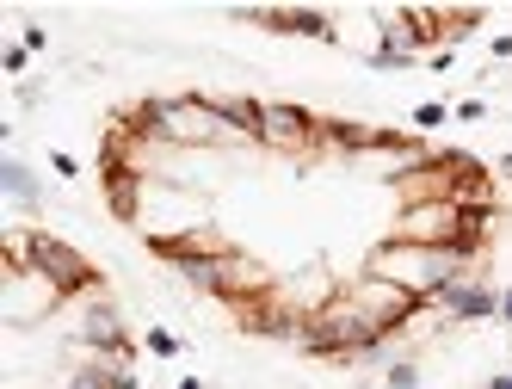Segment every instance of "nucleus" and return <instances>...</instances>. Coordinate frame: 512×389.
Here are the masks:
<instances>
[{
    "instance_id": "f3484780",
    "label": "nucleus",
    "mask_w": 512,
    "mask_h": 389,
    "mask_svg": "<svg viewBox=\"0 0 512 389\" xmlns=\"http://www.w3.org/2000/svg\"><path fill=\"white\" fill-rule=\"evenodd\" d=\"M506 340H512V334H506Z\"/></svg>"
},
{
    "instance_id": "f257e3e1",
    "label": "nucleus",
    "mask_w": 512,
    "mask_h": 389,
    "mask_svg": "<svg viewBox=\"0 0 512 389\" xmlns=\"http://www.w3.org/2000/svg\"><path fill=\"white\" fill-rule=\"evenodd\" d=\"M13 272H38L62 303L93 297V260L81 247H68L62 235H38V229H13Z\"/></svg>"
},
{
    "instance_id": "dca6fc26",
    "label": "nucleus",
    "mask_w": 512,
    "mask_h": 389,
    "mask_svg": "<svg viewBox=\"0 0 512 389\" xmlns=\"http://www.w3.org/2000/svg\"><path fill=\"white\" fill-rule=\"evenodd\" d=\"M500 173H506V180H512V155H506V161H500Z\"/></svg>"
},
{
    "instance_id": "423d86ee",
    "label": "nucleus",
    "mask_w": 512,
    "mask_h": 389,
    "mask_svg": "<svg viewBox=\"0 0 512 389\" xmlns=\"http://www.w3.org/2000/svg\"><path fill=\"white\" fill-rule=\"evenodd\" d=\"M426 303H432L438 315H451V322H488V315L500 322V291H494V285H482L475 272H457L451 285H438Z\"/></svg>"
},
{
    "instance_id": "20e7f679",
    "label": "nucleus",
    "mask_w": 512,
    "mask_h": 389,
    "mask_svg": "<svg viewBox=\"0 0 512 389\" xmlns=\"http://www.w3.org/2000/svg\"><path fill=\"white\" fill-rule=\"evenodd\" d=\"M457 223H463V210H457L451 198L401 204V217H395V241H414V247H457Z\"/></svg>"
},
{
    "instance_id": "0eeeda50",
    "label": "nucleus",
    "mask_w": 512,
    "mask_h": 389,
    "mask_svg": "<svg viewBox=\"0 0 512 389\" xmlns=\"http://www.w3.org/2000/svg\"><path fill=\"white\" fill-rule=\"evenodd\" d=\"M173 272L186 278L192 291H210V297H223V254H210V260H179Z\"/></svg>"
},
{
    "instance_id": "4468645a",
    "label": "nucleus",
    "mask_w": 512,
    "mask_h": 389,
    "mask_svg": "<svg viewBox=\"0 0 512 389\" xmlns=\"http://www.w3.org/2000/svg\"><path fill=\"white\" fill-rule=\"evenodd\" d=\"M512 56V38H494V62H506Z\"/></svg>"
},
{
    "instance_id": "6e6552de",
    "label": "nucleus",
    "mask_w": 512,
    "mask_h": 389,
    "mask_svg": "<svg viewBox=\"0 0 512 389\" xmlns=\"http://www.w3.org/2000/svg\"><path fill=\"white\" fill-rule=\"evenodd\" d=\"M0 186H7V198H13V204H38V198H44L25 161H0Z\"/></svg>"
},
{
    "instance_id": "9d476101",
    "label": "nucleus",
    "mask_w": 512,
    "mask_h": 389,
    "mask_svg": "<svg viewBox=\"0 0 512 389\" xmlns=\"http://www.w3.org/2000/svg\"><path fill=\"white\" fill-rule=\"evenodd\" d=\"M149 352H155V359H173V352H179V334H167V328H149Z\"/></svg>"
},
{
    "instance_id": "2eb2a0df",
    "label": "nucleus",
    "mask_w": 512,
    "mask_h": 389,
    "mask_svg": "<svg viewBox=\"0 0 512 389\" xmlns=\"http://www.w3.org/2000/svg\"><path fill=\"white\" fill-rule=\"evenodd\" d=\"M482 389H512V371H500V377H488Z\"/></svg>"
},
{
    "instance_id": "7ed1b4c3",
    "label": "nucleus",
    "mask_w": 512,
    "mask_h": 389,
    "mask_svg": "<svg viewBox=\"0 0 512 389\" xmlns=\"http://www.w3.org/2000/svg\"><path fill=\"white\" fill-rule=\"evenodd\" d=\"M358 309H364V322H371L377 334H401L414 322V315H426L432 303L426 297H414V291H401V285H389V278H377V272H358L352 285H340Z\"/></svg>"
},
{
    "instance_id": "f8f14e48",
    "label": "nucleus",
    "mask_w": 512,
    "mask_h": 389,
    "mask_svg": "<svg viewBox=\"0 0 512 389\" xmlns=\"http://www.w3.org/2000/svg\"><path fill=\"white\" fill-rule=\"evenodd\" d=\"M25 56H31V50H25V44H13V50H7V56H0V62H7V75H19V68H25Z\"/></svg>"
},
{
    "instance_id": "9b49d317",
    "label": "nucleus",
    "mask_w": 512,
    "mask_h": 389,
    "mask_svg": "<svg viewBox=\"0 0 512 389\" xmlns=\"http://www.w3.org/2000/svg\"><path fill=\"white\" fill-rule=\"evenodd\" d=\"M414 124H420V130H438V124H445V105H438V99H426L420 112H414Z\"/></svg>"
},
{
    "instance_id": "39448f33",
    "label": "nucleus",
    "mask_w": 512,
    "mask_h": 389,
    "mask_svg": "<svg viewBox=\"0 0 512 389\" xmlns=\"http://www.w3.org/2000/svg\"><path fill=\"white\" fill-rule=\"evenodd\" d=\"M315 136H321V118H315V112H303V105H284V99H260V143H266V149L297 155V149H315Z\"/></svg>"
},
{
    "instance_id": "ddd939ff",
    "label": "nucleus",
    "mask_w": 512,
    "mask_h": 389,
    "mask_svg": "<svg viewBox=\"0 0 512 389\" xmlns=\"http://www.w3.org/2000/svg\"><path fill=\"white\" fill-rule=\"evenodd\" d=\"M500 322L512 328V291H500Z\"/></svg>"
},
{
    "instance_id": "1a4fd4ad",
    "label": "nucleus",
    "mask_w": 512,
    "mask_h": 389,
    "mask_svg": "<svg viewBox=\"0 0 512 389\" xmlns=\"http://www.w3.org/2000/svg\"><path fill=\"white\" fill-rule=\"evenodd\" d=\"M383 389H420V365H414V359H389Z\"/></svg>"
},
{
    "instance_id": "f03ea898",
    "label": "nucleus",
    "mask_w": 512,
    "mask_h": 389,
    "mask_svg": "<svg viewBox=\"0 0 512 389\" xmlns=\"http://www.w3.org/2000/svg\"><path fill=\"white\" fill-rule=\"evenodd\" d=\"M364 272H377V278H389V285L414 291V297H432L438 285H451V278L469 272V266H463V254H451V247H414V241H395L389 235V241L371 247Z\"/></svg>"
}]
</instances>
